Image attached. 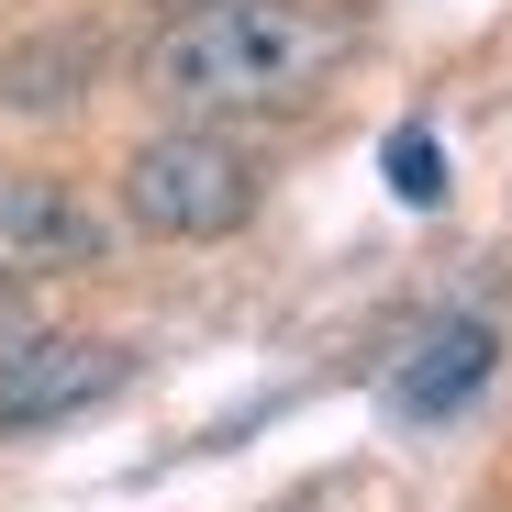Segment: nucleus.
Masks as SVG:
<instances>
[{
	"label": "nucleus",
	"instance_id": "f257e3e1",
	"mask_svg": "<svg viewBox=\"0 0 512 512\" xmlns=\"http://www.w3.org/2000/svg\"><path fill=\"white\" fill-rule=\"evenodd\" d=\"M357 23L334 0H190L145 45V90L190 123H290L334 90Z\"/></svg>",
	"mask_w": 512,
	"mask_h": 512
},
{
	"label": "nucleus",
	"instance_id": "f03ea898",
	"mask_svg": "<svg viewBox=\"0 0 512 512\" xmlns=\"http://www.w3.org/2000/svg\"><path fill=\"white\" fill-rule=\"evenodd\" d=\"M123 201H134V223L167 234V245H212V234H234V223L256 212V167H245V145H223V134L190 123V134L134 145Z\"/></svg>",
	"mask_w": 512,
	"mask_h": 512
},
{
	"label": "nucleus",
	"instance_id": "7ed1b4c3",
	"mask_svg": "<svg viewBox=\"0 0 512 512\" xmlns=\"http://www.w3.org/2000/svg\"><path fill=\"white\" fill-rule=\"evenodd\" d=\"M134 379V357L112 346V334H23L12 357H0V435H34V423H67V412H90Z\"/></svg>",
	"mask_w": 512,
	"mask_h": 512
},
{
	"label": "nucleus",
	"instance_id": "20e7f679",
	"mask_svg": "<svg viewBox=\"0 0 512 512\" xmlns=\"http://www.w3.org/2000/svg\"><path fill=\"white\" fill-rule=\"evenodd\" d=\"M112 234L78 190L45 179H0V279H56V268H101Z\"/></svg>",
	"mask_w": 512,
	"mask_h": 512
},
{
	"label": "nucleus",
	"instance_id": "39448f33",
	"mask_svg": "<svg viewBox=\"0 0 512 512\" xmlns=\"http://www.w3.org/2000/svg\"><path fill=\"white\" fill-rule=\"evenodd\" d=\"M501 368V334L479 323V312H457V323H435V334H423V346L401 357V379H390V412L401 423H446L479 379Z\"/></svg>",
	"mask_w": 512,
	"mask_h": 512
},
{
	"label": "nucleus",
	"instance_id": "423d86ee",
	"mask_svg": "<svg viewBox=\"0 0 512 512\" xmlns=\"http://www.w3.org/2000/svg\"><path fill=\"white\" fill-rule=\"evenodd\" d=\"M390 190H401L412 212H435V201H446V145L423 134V123H401V134H390Z\"/></svg>",
	"mask_w": 512,
	"mask_h": 512
},
{
	"label": "nucleus",
	"instance_id": "0eeeda50",
	"mask_svg": "<svg viewBox=\"0 0 512 512\" xmlns=\"http://www.w3.org/2000/svg\"><path fill=\"white\" fill-rule=\"evenodd\" d=\"M23 334H34V312H23V279H0V357H12Z\"/></svg>",
	"mask_w": 512,
	"mask_h": 512
}]
</instances>
